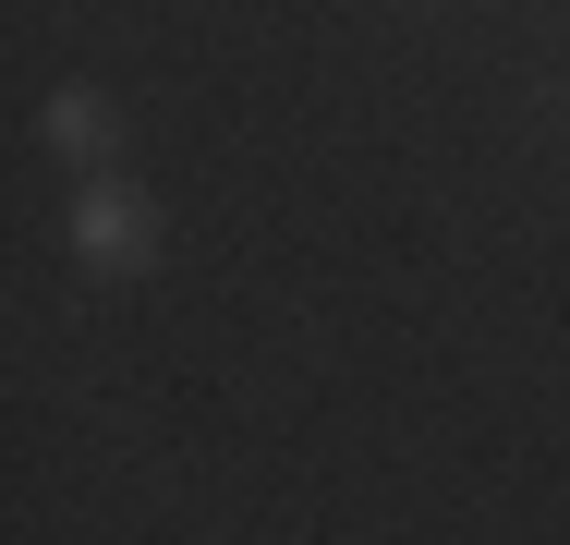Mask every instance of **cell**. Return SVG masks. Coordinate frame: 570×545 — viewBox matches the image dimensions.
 <instances>
[{
	"label": "cell",
	"instance_id": "cell-1",
	"mask_svg": "<svg viewBox=\"0 0 570 545\" xmlns=\"http://www.w3.org/2000/svg\"><path fill=\"white\" fill-rule=\"evenodd\" d=\"M158 242H170V207H158L134 170H98V182H73V195H61V255H73V267H98V279L158 267Z\"/></svg>",
	"mask_w": 570,
	"mask_h": 545
},
{
	"label": "cell",
	"instance_id": "cell-2",
	"mask_svg": "<svg viewBox=\"0 0 570 545\" xmlns=\"http://www.w3.org/2000/svg\"><path fill=\"white\" fill-rule=\"evenodd\" d=\"M37 133H49V158H61L73 182H98L121 158V98L110 86H49V98H37Z\"/></svg>",
	"mask_w": 570,
	"mask_h": 545
},
{
	"label": "cell",
	"instance_id": "cell-3",
	"mask_svg": "<svg viewBox=\"0 0 570 545\" xmlns=\"http://www.w3.org/2000/svg\"><path fill=\"white\" fill-rule=\"evenodd\" d=\"M413 12H425V0H413Z\"/></svg>",
	"mask_w": 570,
	"mask_h": 545
}]
</instances>
